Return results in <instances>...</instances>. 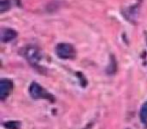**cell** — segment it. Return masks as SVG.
I'll list each match as a JSON object with an SVG mask.
<instances>
[{
	"label": "cell",
	"instance_id": "10",
	"mask_svg": "<svg viewBox=\"0 0 147 129\" xmlns=\"http://www.w3.org/2000/svg\"><path fill=\"white\" fill-rule=\"evenodd\" d=\"M10 7V0H1V2H0V13H4L5 11H8Z\"/></svg>",
	"mask_w": 147,
	"mask_h": 129
},
{
	"label": "cell",
	"instance_id": "4",
	"mask_svg": "<svg viewBox=\"0 0 147 129\" xmlns=\"http://www.w3.org/2000/svg\"><path fill=\"white\" fill-rule=\"evenodd\" d=\"M13 90V83L8 79H2L0 81V99L5 100Z\"/></svg>",
	"mask_w": 147,
	"mask_h": 129
},
{
	"label": "cell",
	"instance_id": "3",
	"mask_svg": "<svg viewBox=\"0 0 147 129\" xmlns=\"http://www.w3.org/2000/svg\"><path fill=\"white\" fill-rule=\"evenodd\" d=\"M29 94L33 99H49V100L53 101V98L51 94L47 92L40 85L37 83L33 82L30 84L29 87Z\"/></svg>",
	"mask_w": 147,
	"mask_h": 129
},
{
	"label": "cell",
	"instance_id": "7",
	"mask_svg": "<svg viewBox=\"0 0 147 129\" xmlns=\"http://www.w3.org/2000/svg\"><path fill=\"white\" fill-rule=\"evenodd\" d=\"M117 71V63L116 59H115L114 55H111L110 57V61H109L108 66H107L106 72L108 75H114Z\"/></svg>",
	"mask_w": 147,
	"mask_h": 129
},
{
	"label": "cell",
	"instance_id": "2",
	"mask_svg": "<svg viewBox=\"0 0 147 129\" xmlns=\"http://www.w3.org/2000/svg\"><path fill=\"white\" fill-rule=\"evenodd\" d=\"M24 57L27 59L31 66L36 67L38 61L41 59V53L39 49L34 45H28L24 49V53H23Z\"/></svg>",
	"mask_w": 147,
	"mask_h": 129
},
{
	"label": "cell",
	"instance_id": "8",
	"mask_svg": "<svg viewBox=\"0 0 147 129\" xmlns=\"http://www.w3.org/2000/svg\"><path fill=\"white\" fill-rule=\"evenodd\" d=\"M3 126L5 127L6 129H20L21 127V123L19 121H7V122L3 123Z\"/></svg>",
	"mask_w": 147,
	"mask_h": 129
},
{
	"label": "cell",
	"instance_id": "9",
	"mask_svg": "<svg viewBox=\"0 0 147 129\" xmlns=\"http://www.w3.org/2000/svg\"><path fill=\"white\" fill-rule=\"evenodd\" d=\"M140 120L143 124H147V101L142 105L140 109Z\"/></svg>",
	"mask_w": 147,
	"mask_h": 129
},
{
	"label": "cell",
	"instance_id": "11",
	"mask_svg": "<svg viewBox=\"0 0 147 129\" xmlns=\"http://www.w3.org/2000/svg\"><path fill=\"white\" fill-rule=\"evenodd\" d=\"M145 39H146V43H147V31H145Z\"/></svg>",
	"mask_w": 147,
	"mask_h": 129
},
{
	"label": "cell",
	"instance_id": "6",
	"mask_svg": "<svg viewBox=\"0 0 147 129\" xmlns=\"http://www.w3.org/2000/svg\"><path fill=\"white\" fill-rule=\"evenodd\" d=\"M138 6H132L130 7V8L127 9V11H124V16L126 17L128 20L132 21V22H134V19L133 18H137V16H138Z\"/></svg>",
	"mask_w": 147,
	"mask_h": 129
},
{
	"label": "cell",
	"instance_id": "1",
	"mask_svg": "<svg viewBox=\"0 0 147 129\" xmlns=\"http://www.w3.org/2000/svg\"><path fill=\"white\" fill-rule=\"evenodd\" d=\"M55 53H57V57L61 59H74L76 55V49L74 47V45H69V43H59L55 47Z\"/></svg>",
	"mask_w": 147,
	"mask_h": 129
},
{
	"label": "cell",
	"instance_id": "5",
	"mask_svg": "<svg viewBox=\"0 0 147 129\" xmlns=\"http://www.w3.org/2000/svg\"><path fill=\"white\" fill-rule=\"evenodd\" d=\"M17 36V32L12 28H1L0 39L2 43H9Z\"/></svg>",
	"mask_w": 147,
	"mask_h": 129
}]
</instances>
